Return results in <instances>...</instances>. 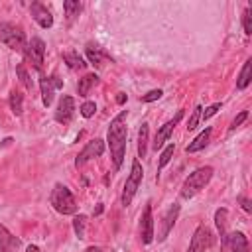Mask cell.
<instances>
[{
	"mask_svg": "<svg viewBox=\"0 0 252 252\" xmlns=\"http://www.w3.org/2000/svg\"><path fill=\"white\" fill-rule=\"evenodd\" d=\"M94 85H98V77H96L94 73H89V75H85L83 79H79V83H77L79 96H87L89 91H91Z\"/></svg>",
	"mask_w": 252,
	"mask_h": 252,
	"instance_id": "cell-18",
	"label": "cell"
},
{
	"mask_svg": "<svg viewBox=\"0 0 252 252\" xmlns=\"http://www.w3.org/2000/svg\"><path fill=\"white\" fill-rule=\"evenodd\" d=\"M0 41L4 45H8L12 51H18V53H24L26 51V35L20 28L12 26V24H0Z\"/></svg>",
	"mask_w": 252,
	"mask_h": 252,
	"instance_id": "cell-4",
	"label": "cell"
},
{
	"mask_svg": "<svg viewBox=\"0 0 252 252\" xmlns=\"http://www.w3.org/2000/svg\"><path fill=\"white\" fill-rule=\"evenodd\" d=\"M73 116H75V98L65 94V96H61L59 106L55 110V120L59 124H69L73 120Z\"/></svg>",
	"mask_w": 252,
	"mask_h": 252,
	"instance_id": "cell-11",
	"label": "cell"
},
{
	"mask_svg": "<svg viewBox=\"0 0 252 252\" xmlns=\"http://www.w3.org/2000/svg\"><path fill=\"white\" fill-rule=\"evenodd\" d=\"M213 167L211 165H205V167H199V169H195L193 173H189V177L183 181V187H181V197L183 199H191V197H195L209 181H211V177H213Z\"/></svg>",
	"mask_w": 252,
	"mask_h": 252,
	"instance_id": "cell-2",
	"label": "cell"
},
{
	"mask_svg": "<svg viewBox=\"0 0 252 252\" xmlns=\"http://www.w3.org/2000/svg\"><path fill=\"white\" fill-rule=\"evenodd\" d=\"M226 244L230 246L232 252H250L248 240H246L244 232H240V230H234V232L226 234Z\"/></svg>",
	"mask_w": 252,
	"mask_h": 252,
	"instance_id": "cell-14",
	"label": "cell"
},
{
	"mask_svg": "<svg viewBox=\"0 0 252 252\" xmlns=\"http://www.w3.org/2000/svg\"><path fill=\"white\" fill-rule=\"evenodd\" d=\"M49 203L61 215H75L77 213V201H75L73 193L65 185H61V183H55V187L51 189Z\"/></svg>",
	"mask_w": 252,
	"mask_h": 252,
	"instance_id": "cell-3",
	"label": "cell"
},
{
	"mask_svg": "<svg viewBox=\"0 0 252 252\" xmlns=\"http://www.w3.org/2000/svg\"><path fill=\"white\" fill-rule=\"evenodd\" d=\"M102 152H104V142H102L100 138H94V140L87 142V146L79 152V156L75 158V165L81 167V165H85L91 158H98V156H102Z\"/></svg>",
	"mask_w": 252,
	"mask_h": 252,
	"instance_id": "cell-8",
	"label": "cell"
},
{
	"mask_svg": "<svg viewBox=\"0 0 252 252\" xmlns=\"http://www.w3.org/2000/svg\"><path fill=\"white\" fill-rule=\"evenodd\" d=\"M163 93H161V89H154V91H150V93H146V94H142V102H154V100H158L159 96H161Z\"/></svg>",
	"mask_w": 252,
	"mask_h": 252,
	"instance_id": "cell-32",
	"label": "cell"
},
{
	"mask_svg": "<svg viewBox=\"0 0 252 252\" xmlns=\"http://www.w3.org/2000/svg\"><path fill=\"white\" fill-rule=\"evenodd\" d=\"M126 116H128V110H120V112L110 120L108 134H106L108 148H110V156H112V163H114V167H116V169H118V167L122 165V161H124L126 136H128Z\"/></svg>",
	"mask_w": 252,
	"mask_h": 252,
	"instance_id": "cell-1",
	"label": "cell"
},
{
	"mask_svg": "<svg viewBox=\"0 0 252 252\" xmlns=\"http://www.w3.org/2000/svg\"><path fill=\"white\" fill-rule=\"evenodd\" d=\"M30 12H32V18H33L41 28L47 30V28L53 26V16H51V12L47 10V6H43L41 2H32Z\"/></svg>",
	"mask_w": 252,
	"mask_h": 252,
	"instance_id": "cell-13",
	"label": "cell"
},
{
	"mask_svg": "<svg viewBox=\"0 0 252 252\" xmlns=\"http://www.w3.org/2000/svg\"><path fill=\"white\" fill-rule=\"evenodd\" d=\"M209 138H211V128H205L193 142H189L187 144V148H185V152L187 154H195V152H199V150H203L207 144H209Z\"/></svg>",
	"mask_w": 252,
	"mask_h": 252,
	"instance_id": "cell-17",
	"label": "cell"
},
{
	"mask_svg": "<svg viewBox=\"0 0 252 252\" xmlns=\"http://www.w3.org/2000/svg\"><path fill=\"white\" fill-rule=\"evenodd\" d=\"M28 252H39V248H37V246H32V244H30V246H28Z\"/></svg>",
	"mask_w": 252,
	"mask_h": 252,
	"instance_id": "cell-39",
	"label": "cell"
},
{
	"mask_svg": "<svg viewBox=\"0 0 252 252\" xmlns=\"http://www.w3.org/2000/svg\"><path fill=\"white\" fill-rule=\"evenodd\" d=\"M226 217H228V211L226 209H219L215 213V222H217V228H219L220 238H222L224 244H226Z\"/></svg>",
	"mask_w": 252,
	"mask_h": 252,
	"instance_id": "cell-23",
	"label": "cell"
},
{
	"mask_svg": "<svg viewBox=\"0 0 252 252\" xmlns=\"http://www.w3.org/2000/svg\"><path fill=\"white\" fill-rule=\"evenodd\" d=\"M63 61H65L67 67L73 69V71H79V69H85V67H87L85 59H83L77 51H67V53H63Z\"/></svg>",
	"mask_w": 252,
	"mask_h": 252,
	"instance_id": "cell-20",
	"label": "cell"
},
{
	"mask_svg": "<svg viewBox=\"0 0 252 252\" xmlns=\"http://www.w3.org/2000/svg\"><path fill=\"white\" fill-rule=\"evenodd\" d=\"M242 26H244L246 35H250V33H252V8H250V6H248V8L244 10V14H242Z\"/></svg>",
	"mask_w": 252,
	"mask_h": 252,
	"instance_id": "cell-30",
	"label": "cell"
},
{
	"mask_svg": "<svg viewBox=\"0 0 252 252\" xmlns=\"http://www.w3.org/2000/svg\"><path fill=\"white\" fill-rule=\"evenodd\" d=\"M85 51H87L89 63H93L94 67H100V65H102V59H104L106 55H104V51H102L98 45H94V43H87Z\"/></svg>",
	"mask_w": 252,
	"mask_h": 252,
	"instance_id": "cell-19",
	"label": "cell"
},
{
	"mask_svg": "<svg viewBox=\"0 0 252 252\" xmlns=\"http://www.w3.org/2000/svg\"><path fill=\"white\" fill-rule=\"evenodd\" d=\"M63 10H65L67 20H73V18L79 16V12L83 10V4L77 2V0H65V2H63Z\"/></svg>",
	"mask_w": 252,
	"mask_h": 252,
	"instance_id": "cell-25",
	"label": "cell"
},
{
	"mask_svg": "<svg viewBox=\"0 0 252 252\" xmlns=\"http://www.w3.org/2000/svg\"><path fill=\"white\" fill-rule=\"evenodd\" d=\"M20 246V238H16L6 226L0 224V252H14Z\"/></svg>",
	"mask_w": 252,
	"mask_h": 252,
	"instance_id": "cell-15",
	"label": "cell"
},
{
	"mask_svg": "<svg viewBox=\"0 0 252 252\" xmlns=\"http://www.w3.org/2000/svg\"><path fill=\"white\" fill-rule=\"evenodd\" d=\"M240 203H242V209H244L246 213H250V211H252V205H250V201H248L246 197H240Z\"/></svg>",
	"mask_w": 252,
	"mask_h": 252,
	"instance_id": "cell-36",
	"label": "cell"
},
{
	"mask_svg": "<svg viewBox=\"0 0 252 252\" xmlns=\"http://www.w3.org/2000/svg\"><path fill=\"white\" fill-rule=\"evenodd\" d=\"M10 110H12L16 116L22 114V110H24V94H22L20 91H12V93H10Z\"/></svg>",
	"mask_w": 252,
	"mask_h": 252,
	"instance_id": "cell-24",
	"label": "cell"
},
{
	"mask_svg": "<svg viewBox=\"0 0 252 252\" xmlns=\"http://www.w3.org/2000/svg\"><path fill=\"white\" fill-rule=\"evenodd\" d=\"M148 126L150 124L144 122L140 126V132H138V158H146V152H148V132H150Z\"/></svg>",
	"mask_w": 252,
	"mask_h": 252,
	"instance_id": "cell-22",
	"label": "cell"
},
{
	"mask_svg": "<svg viewBox=\"0 0 252 252\" xmlns=\"http://www.w3.org/2000/svg\"><path fill=\"white\" fill-rule=\"evenodd\" d=\"M246 118H248V110H242V112H240V114L230 122V128H228V130H230V132H232V130H236V128H238Z\"/></svg>",
	"mask_w": 252,
	"mask_h": 252,
	"instance_id": "cell-34",
	"label": "cell"
},
{
	"mask_svg": "<svg viewBox=\"0 0 252 252\" xmlns=\"http://www.w3.org/2000/svg\"><path fill=\"white\" fill-rule=\"evenodd\" d=\"M177 217H179V205H177V203H173V205L163 213V217H161V220H159V228H158V242H163V240L167 238V234L171 232V228H173V224H175Z\"/></svg>",
	"mask_w": 252,
	"mask_h": 252,
	"instance_id": "cell-9",
	"label": "cell"
},
{
	"mask_svg": "<svg viewBox=\"0 0 252 252\" xmlns=\"http://www.w3.org/2000/svg\"><path fill=\"white\" fill-rule=\"evenodd\" d=\"M26 59L37 69L41 71V65H43V55H45V43L41 37H32L26 45V51H24Z\"/></svg>",
	"mask_w": 252,
	"mask_h": 252,
	"instance_id": "cell-6",
	"label": "cell"
},
{
	"mask_svg": "<svg viewBox=\"0 0 252 252\" xmlns=\"http://www.w3.org/2000/svg\"><path fill=\"white\" fill-rule=\"evenodd\" d=\"M100 213H102V205H100V203H98V207H96V209H94V215H100Z\"/></svg>",
	"mask_w": 252,
	"mask_h": 252,
	"instance_id": "cell-40",
	"label": "cell"
},
{
	"mask_svg": "<svg viewBox=\"0 0 252 252\" xmlns=\"http://www.w3.org/2000/svg\"><path fill=\"white\" fill-rule=\"evenodd\" d=\"M85 226H87V217L85 215H77L73 219V228H75V234L79 238H85Z\"/></svg>",
	"mask_w": 252,
	"mask_h": 252,
	"instance_id": "cell-28",
	"label": "cell"
},
{
	"mask_svg": "<svg viewBox=\"0 0 252 252\" xmlns=\"http://www.w3.org/2000/svg\"><path fill=\"white\" fill-rule=\"evenodd\" d=\"M116 102H118V104H124V102H126V94H124V93H118Z\"/></svg>",
	"mask_w": 252,
	"mask_h": 252,
	"instance_id": "cell-37",
	"label": "cell"
},
{
	"mask_svg": "<svg viewBox=\"0 0 252 252\" xmlns=\"http://www.w3.org/2000/svg\"><path fill=\"white\" fill-rule=\"evenodd\" d=\"M201 110H203V108H201L199 104L193 108V114H191L189 124H187V128H189V130H195V128H197V124H199V120H201Z\"/></svg>",
	"mask_w": 252,
	"mask_h": 252,
	"instance_id": "cell-31",
	"label": "cell"
},
{
	"mask_svg": "<svg viewBox=\"0 0 252 252\" xmlns=\"http://www.w3.org/2000/svg\"><path fill=\"white\" fill-rule=\"evenodd\" d=\"M83 252H102V248H98V246H89V248L83 250Z\"/></svg>",
	"mask_w": 252,
	"mask_h": 252,
	"instance_id": "cell-38",
	"label": "cell"
},
{
	"mask_svg": "<svg viewBox=\"0 0 252 252\" xmlns=\"http://www.w3.org/2000/svg\"><path fill=\"white\" fill-rule=\"evenodd\" d=\"M219 108H220V102H215V104L207 106V108L201 112V118H203V120H209L211 116H215V114H217V110H219Z\"/></svg>",
	"mask_w": 252,
	"mask_h": 252,
	"instance_id": "cell-33",
	"label": "cell"
},
{
	"mask_svg": "<svg viewBox=\"0 0 252 252\" xmlns=\"http://www.w3.org/2000/svg\"><path fill=\"white\" fill-rule=\"evenodd\" d=\"M140 232H142V242L150 244L154 240V215H152V205L148 203L142 215V222H140Z\"/></svg>",
	"mask_w": 252,
	"mask_h": 252,
	"instance_id": "cell-12",
	"label": "cell"
},
{
	"mask_svg": "<svg viewBox=\"0 0 252 252\" xmlns=\"http://www.w3.org/2000/svg\"><path fill=\"white\" fill-rule=\"evenodd\" d=\"M16 73H18V77H20V83L26 87V91H32L33 85H32V79H30V75H28L24 63H18V65H16Z\"/></svg>",
	"mask_w": 252,
	"mask_h": 252,
	"instance_id": "cell-27",
	"label": "cell"
},
{
	"mask_svg": "<svg viewBox=\"0 0 252 252\" xmlns=\"http://www.w3.org/2000/svg\"><path fill=\"white\" fill-rule=\"evenodd\" d=\"M142 177H144V169H142V163L140 159H134L132 161V167H130V175L126 177V183H124V189H122V205L128 207L142 183Z\"/></svg>",
	"mask_w": 252,
	"mask_h": 252,
	"instance_id": "cell-5",
	"label": "cell"
},
{
	"mask_svg": "<svg viewBox=\"0 0 252 252\" xmlns=\"http://www.w3.org/2000/svg\"><path fill=\"white\" fill-rule=\"evenodd\" d=\"M250 81H252V59H246V63H244V67H242V71H240V75H238L236 89H238V91L246 89V87L250 85Z\"/></svg>",
	"mask_w": 252,
	"mask_h": 252,
	"instance_id": "cell-21",
	"label": "cell"
},
{
	"mask_svg": "<svg viewBox=\"0 0 252 252\" xmlns=\"http://www.w3.org/2000/svg\"><path fill=\"white\" fill-rule=\"evenodd\" d=\"M211 244H213L211 230L205 224H199L197 230L193 232V238H191V244H189L187 252H207Z\"/></svg>",
	"mask_w": 252,
	"mask_h": 252,
	"instance_id": "cell-7",
	"label": "cell"
},
{
	"mask_svg": "<svg viewBox=\"0 0 252 252\" xmlns=\"http://www.w3.org/2000/svg\"><path fill=\"white\" fill-rule=\"evenodd\" d=\"M49 79H51V83H53V87H55V89H61V87H63V81H61L57 75H51Z\"/></svg>",
	"mask_w": 252,
	"mask_h": 252,
	"instance_id": "cell-35",
	"label": "cell"
},
{
	"mask_svg": "<svg viewBox=\"0 0 252 252\" xmlns=\"http://www.w3.org/2000/svg\"><path fill=\"white\" fill-rule=\"evenodd\" d=\"M39 89H41V102H43V106H49L53 102V89H55L51 79L45 77V75H39Z\"/></svg>",
	"mask_w": 252,
	"mask_h": 252,
	"instance_id": "cell-16",
	"label": "cell"
},
{
	"mask_svg": "<svg viewBox=\"0 0 252 252\" xmlns=\"http://www.w3.org/2000/svg\"><path fill=\"white\" fill-rule=\"evenodd\" d=\"M183 118V110H179L171 120H167L159 130H158V134H156V138H154V142H152V148L158 152V150H161L163 148V144L169 140V136H171V132H173V128L179 124V120Z\"/></svg>",
	"mask_w": 252,
	"mask_h": 252,
	"instance_id": "cell-10",
	"label": "cell"
},
{
	"mask_svg": "<svg viewBox=\"0 0 252 252\" xmlns=\"http://www.w3.org/2000/svg\"><path fill=\"white\" fill-rule=\"evenodd\" d=\"M173 150H175L173 144H167V146L163 148V152H161V156H159V161H158V175H156V179H159V171L169 163V159H171V156H173Z\"/></svg>",
	"mask_w": 252,
	"mask_h": 252,
	"instance_id": "cell-26",
	"label": "cell"
},
{
	"mask_svg": "<svg viewBox=\"0 0 252 252\" xmlns=\"http://www.w3.org/2000/svg\"><path fill=\"white\" fill-rule=\"evenodd\" d=\"M81 116L83 118H91V116H94V112H96V104L93 102V100H87V102H83L81 104Z\"/></svg>",
	"mask_w": 252,
	"mask_h": 252,
	"instance_id": "cell-29",
	"label": "cell"
}]
</instances>
